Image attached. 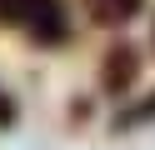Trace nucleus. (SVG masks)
Returning <instances> with one entry per match:
<instances>
[{
	"label": "nucleus",
	"instance_id": "obj_3",
	"mask_svg": "<svg viewBox=\"0 0 155 150\" xmlns=\"http://www.w3.org/2000/svg\"><path fill=\"white\" fill-rule=\"evenodd\" d=\"M80 5H85V15H90L95 25L115 30V25H125V20H135V15H140V5H145V0H80Z\"/></svg>",
	"mask_w": 155,
	"mask_h": 150
},
{
	"label": "nucleus",
	"instance_id": "obj_1",
	"mask_svg": "<svg viewBox=\"0 0 155 150\" xmlns=\"http://www.w3.org/2000/svg\"><path fill=\"white\" fill-rule=\"evenodd\" d=\"M0 25L20 30L30 45H65L70 40V10L60 0H0Z\"/></svg>",
	"mask_w": 155,
	"mask_h": 150
},
{
	"label": "nucleus",
	"instance_id": "obj_4",
	"mask_svg": "<svg viewBox=\"0 0 155 150\" xmlns=\"http://www.w3.org/2000/svg\"><path fill=\"white\" fill-rule=\"evenodd\" d=\"M145 120H155V95H145L140 105L115 110V130H135V125H145Z\"/></svg>",
	"mask_w": 155,
	"mask_h": 150
},
{
	"label": "nucleus",
	"instance_id": "obj_2",
	"mask_svg": "<svg viewBox=\"0 0 155 150\" xmlns=\"http://www.w3.org/2000/svg\"><path fill=\"white\" fill-rule=\"evenodd\" d=\"M135 80H140V50L125 45V40H115V45L100 55V90L120 100L125 90H135Z\"/></svg>",
	"mask_w": 155,
	"mask_h": 150
},
{
	"label": "nucleus",
	"instance_id": "obj_5",
	"mask_svg": "<svg viewBox=\"0 0 155 150\" xmlns=\"http://www.w3.org/2000/svg\"><path fill=\"white\" fill-rule=\"evenodd\" d=\"M15 115H20V110H15L10 90H0V130H10V125H15Z\"/></svg>",
	"mask_w": 155,
	"mask_h": 150
}]
</instances>
